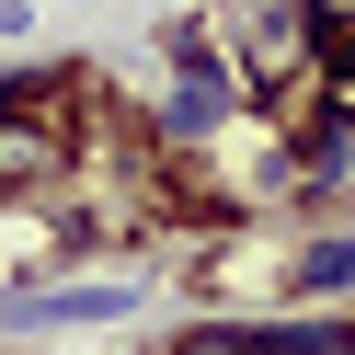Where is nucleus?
Wrapping results in <instances>:
<instances>
[{
	"label": "nucleus",
	"mask_w": 355,
	"mask_h": 355,
	"mask_svg": "<svg viewBox=\"0 0 355 355\" xmlns=\"http://www.w3.org/2000/svg\"><path fill=\"white\" fill-rule=\"evenodd\" d=\"M0 35H24V0H0Z\"/></svg>",
	"instance_id": "obj_7"
},
{
	"label": "nucleus",
	"mask_w": 355,
	"mask_h": 355,
	"mask_svg": "<svg viewBox=\"0 0 355 355\" xmlns=\"http://www.w3.org/2000/svg\"><path fill=\"white\" fill-rule=\"evenodd\" d=\"M344 195H355V103L321 92L298 126H286V207L321 218V207H344Z\"/></svg>",
	"instance_id": "obj_2"
},
{
	"label": "nucleus",
	"mask_w": 355,
	"mask_h": 355,
	"mask_svg": "<svg viewBox=\"0 0 355 355\" xmlns=\"http://www.w3.org/2000/svg\"><path fill=\"white\" fill-rule=\"evenodd\" d=\"M172 355H263V321H195L172 332Z\"/></svg>",
	"instance_id": "obj_6"
},
{
	"label": "nucleus",
	"mask_w": 355,
	"mask_h": 355,
	"mask_svg": "<svg viewBox=\"0 0 355 355\" xmlns=\"http://www.w3.org/2000/svg\"><path fill=\"white\" fill-rule=\"evenodd\" d=\"M286 298H298V309H344V298H355V230L286 241Z\"/></svg>",
	"instance_id": "obj_3"
},
{
	"label": "nucleus",
	"mask_w": 355,
	"mask_h": 355,
	"mask_svg": "<svg viewBox=\"0 0 355 355\" xmlns=\"http://www.w3.org/2000/svg\"><path fill=\"white\" fill-rule=\"evenodd\" d=\"M161 69L172 80H161V115H149V161H195V149L252 103V80H241V58H230L218 24H172L161 35Z\"/></svg>",
	"instance_id": "obj_1"
},
{
	"label": "nucleus",
	"mask_w": 355,
	"mask_h": 355,
	"mask_svg": "<svg viewBox=\"0 0 355 355\" xmlns=\"http://www.w3.org/2000/svg\"><path fill=\"white\" fill-rule=\"evenodd\" d=\"M263 355H355V321L344 309H286V321H263Z\"/></svg>",
	"instance_id": "obj_5"
},
{
	"label": "nucleus",
	"mask_w": 355,
	"mask_h": 355,
	"mask_svg": "<svg viewBox=\"0 0 355 355\" xmlns=\"http://www.w3.org/2000/svg\"><path fill=\"white\" fill-rule=\"evenodd\" d=\"M138 309V286L126 275H92V286H35L24 298V332H58V321H126Z\"/></svg>",
	"instance_id": "obj_4"
}]
</instances>
